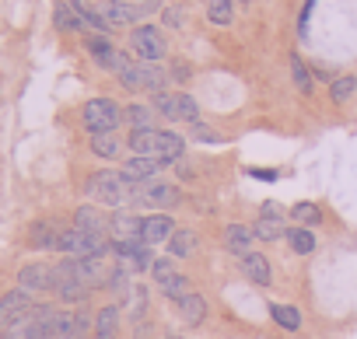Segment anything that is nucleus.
<instances>
[{
	"mask_svg": "<svg viewBox=\"0 0 357 339\" xmlns=\"http://www.w3.org/2000/svg\"><path fill=\"white\" fill-rule=\"evenodd\" d=\"M133 193H137V186H130L126 179H123V172H95L91 179H88V196L95 200V203H105V207H123V203H133Z\"/></svg>",
	"mask_w": 357,
	"mask_h": 339,
	"instance_id": "f257e3e1",
	"label": "nucleus"
},
{
	"mask_svg": "<svg viewBox=\"0 0 357 339\" xmlns=\"http://www.w3.org/2000/svg\"><path fill=\"white\" fill-rule=\"evenodd\" d=\"M154 112L172 119V123H200V105L193 95H183V91H158L154 95Z\"/></svg>",
	"mask_w": 357,
	"mask_h": 339,
	"instance_id": "f03ea898",
	"label": "nucleus"
},
{
	"mask_svg": "<svg viewBox=\"0 0 357 339\" xmlns=\"http://www.w3.org/2000/svg\"><path fill=\"white\" fill-rule=\"evenodd\" d=\"M81 119H84V126H88L91 136H95V133H116V126L123 123V109H119L112 98H91V102L84 105Z\"/></svg>",
	"mask_w": 357,
	"mask_h": 339,
	"instance_id": "7ed1b4c3",
	"label": "nucleus"
},
{
	"mask_svg": "<svg viewBox=\"0 0 357 339\" xmlns=\"http://www.w3.org/2000/svg\"><path fill=\"white\" fill-rule=\"evenodd\" d=\"M154 8H158V0H151V4H137V0H102L98 15L109 22V29H123V25H133L144 15H151Z\"/></svg>",
	"mask_w": 357,
	"mask_h": 339,
	"instance_id": "20e7f679",
	"label": "nucleus"
},
{
	"mask_svg": "<svg viewBox=\"0 0 357 339\" xmlns=\"http://www.w3.org/2000/svg\"><path fill=\"white\" fill-rule=\"evenodd\" d=\"M165 70L158 67V63H130L123 74H119V84L126 88V91H161L165 88Z\"/></svg>",
	"mask_w": 357,
	"mask_h": 339,
	"instance_id": "39448f33",
	"label": "nucleus"
},
{
	"mask_svg": "<svg viewBox=\"0 0 357 339\" xmlns=\"http://www.w3.org/2000/svg\"><path fill=\"white\" fill-rule=\"evenodd\" d=\"M109 249V242H105V235H88V231H81V228H63V235H60V249L56 252H63V255H102Z\"/></svg>",
	"mask_w": 357,
	"mask_h": 339,
	"instance_id": "423d86ee",
	"label": "nucleus"
},
{
	"mask_svg": "<svg viewBox=\"0 0 357 339\" xmlns=\"http://www.w3.org/2000/svg\"><path fill=\"white\" fill-rule=\"evenodd\" d=\"M178 203H183V193H178V186H172V182H151L147 189L133 193V207H151L158 214H165Z\"/></svg>",
	"mask_w": 357,
	"mask_h": 339,
	"instance_id": "0eeeda50",
	"label": "nucleus"
},
{
	"mask_svg": "<svg viewBox=\"0 0 357 339\" xmlns=\"http://www.w3.org/2000/svg\"><path fill=\"white\" fill-rule=\"evenodd\" d=\"M130 49H133L144 63L165 60V53H168V46H165V32L154 29V25H140V29L130 36Z\"/></svg>",
	"mask_w": 357,
	"mask_h": 339,
	"instance_id": "6e6552de",
	"label": "nucleus"
},
{
	"mask_svg": "<svg viewBox=\"0 0 357 339\" xmlns=\"http://www.w3.org/2000/svg\"><path fill=\"white\" fill-rule=\"evenodd\" d=\"M36 311V304H32V294L29 290H8L4 297H0V329H11V325H18V322H25L29 315Z\"/></svg>",
	"mask_w": 357,
	"mask_h": 339,
	"instance_id": "1a4fd4ad",
	"label": "nucleus"
},
{
	"mask_svg": "<svg viewBox=\"0 0 357 339\" xmlns=\"http://www.w3.org/2000/svg\"><path fill=\"white\" fill-rule=\"evenodd\" d=\"M18 287L29 290V294H46V290H56V266H46V262H29L22 273H18Z\"/></svg>",
	"mask_w": 357,
	"mask_h": 339,
	"instance_id": "9d476101",
	"label": "nucleus"
},
{
	"mask_svg": "<svg viewBox=\"0 0 357 339\" xmlns=\"http://www.w3.org/2000/svg\"><path fill=\"white\" fill-rule=\"evenodd\" d=\"M88 53L95 56V63H98V67H105V70H112V74H123V70L133 63L126 53L112 49V42H109L105 36H91V39H88Z\"/></svg>",
	"mask_w": 357,
	"mask_h": 339,
	"instance_id": "9b49d317",
	"label": "nucleus"
},
{
	"mask_svg": "<svg viewBox=\"0 0 357 339\" xmlns=\"http://www.w3.org/2000/svg\"><path fill=\"white\" fill-rule=\"evenodd\" d=\"M140 228H144V217L119 210L109 217V242H140Z\"/></svg>",
	"mask_w": 357,
	"mask_h": 339,
	"instance_id": "f8f14e48",
	"label": "nucleus"
},
{
	"mask_svg": "<svg viewBox=\"0 0 357 339\" xmlns=\"http://www.w3.org/2000/svg\"><path fill=\"white\" fill-rule=\"evenodd\" d=\"M158 168H165L158 157H144V154H133L126 164H123V179L130 182V186H140V182H147L151 175H158Z\"/></svg>",
	"mask_w": 357,
	"mask_h": 339,
	"instance_id": "ddd939ff",
	"label": "nucleus"
},
{
	"mask_svg": "<svg viewBox=\"0 0 357 339\" xmlns=\"http://www.w3.org/2000/svg\"><path fill=\"white\" fill-rule=\"evenodd\" d=\"M175 235V221L168 214H151L144 217V228H140V242L144 245H158V242H168Z\"/></svg>",
	"mask_w": 357,
	"mask_h": 339,
	"instance_id": "4468645a",
	"label": "nucleus"
},
{
	"mask_svg": "<svg viewBox=\"0 0 357 339\" xmlns=\"http://www.w3.org/2000/svg\"><path fill=\"white\" fill-rule=\"evenodd\" d=\"M183 154H186V140L178 136L175 129H161V136H158V161L161 164H175V161H183Z\"/></svg>",
	"mask_w": 357,
	"mask_h": 339,
	"instance_id": "2eb2a0df",
	"label": "nucleus"
},
{
	"mask_svg": "<svg viewBox=\"0 0 357 339\" xmlns=\"http://www.w3.org/2000/svg\"><path fill=\"white\" fill-rule=\"evenodd\" d=\"M252 242H256V231L252 228H245V224H228L225 228V245H228V252H235V255H249V249H252Z\"/></svg>",
	"mask_w": 357,
	"mask_h": 339,
	"instance_id": "dca6fc26",
	"label": "nucleus"
},
{
	"mask_svg": "<svg viewBox=\"0 0 357 339\" xmlns=\"http://www.w3.org/2000/svg\"><path fill=\"white\" fill-rule=\"evenodd\" d=\"M242 269H245V276H249L256 287H270V280H273L270 259H266V255H259V252H249V255L242 259Z\"/></svg>",
	"mask_w": 357,
	"mask_h": 339,
	"instance_id": "f3484780",
	"label": "nucleus"
},
{
	"mask_svg": "<svg viewBox=\"0 0 357 339\" xmlns=\"http://www.w3.org/2000/svg\"><path fill=\"white\" fill-rule=\"evenodd\" d=\"M56 294H60V301H63V304H84V301H88V294H91V287H88V283H81V280H74V276L56 273Z\"/></svg>",
	"mask_w": 357,
	"mask_h": 339,
	"instance_id": "a211bd4d",
	"label": "nucleus"
},
{
	"mask_svg": "<svg viewBox=\"0 0 357 339\" xmlns=\"http://www.w3.org/2000/svg\"><path fill=\"white\" fill-rule=\"evenodd\" d=\"M158 136H161V129H158V126H151V129H130L126 143H130V150H133V154L154 157V154H158Z\"/></svg>",
	"mask_w": 357,
	"mask_h": 339,
	"instance_id": "6ab92c4d",
	"label": "nucleus"
},
{
	"mask_svg": "<svg viewBox=\"0 0 357 339\" xmlns=\"http://www.w3.org/2000/svg\"><path fill=\"white\" fill-rule=\"evenodd\" d=\"M197 245H200L197 231H190V228H175V235L168 238V255H172V259H186V255L197 252Z\"/></svg>",
	"mask_w": 357,
	"mask_h": 339,
	"instance_id": "aec40b11",
	"label": "nucleus"
},
{
	"mask_svg": "<svg viewBox=\"0 0 357 339\" xmlns=\"http://www.w3.org/2000/svg\"><path fill=\"white\" fill-rule=\"evenodd\" d=\"M175 308H178V315H183V322L186 325H200L204 322V315H207V301H204V294H186L183 301H175Z\"/></svg>",
	"mask_w": 357,
	"mask_h": 339,
	"instance_id": "412c9836",
	"label": "nucleus"
},
{
	"mask_svg": "<svg viewBox=\"0 0 357 339\" xmlns=\"http://www.w3.org/2000/svg\"><path fill=\"white\" fill-rule=\"evenodd\" d=\"M74 228H81L88 235H105L109 231V217H102V210H95V207H81L74 214Z\"/></svg>",
	"mask_w": 357,
	"mask_h": 339,
	"instance_id": "4be33fe9",
	"label": "nucleus"
},
{
	"mask_svg": "<svg viewBox=\"0 0 357 339\" xmlns=\"http://www.w3.org/2000/svg\"><path fill=\"white\" fill-rule=\"evenodd\" d=\"M60 235H63V228H56V221H39L32 228V245L36 249H60Z\"/></svg>",
	"mask_w": 357,
	"mask_h": 339,
	"instance_id": "5701e85b",
	"label": "nucleus"
},
{
	"mask_svg": "<svg viewBox=\"0 0 357 339\" xmlns=\"http://www.w3.org/2000/svg\"><path fill=\"white\" fill-rule=\"evenodd\" d=\"M116 329H119V311L116 304H105L95 315V339H116Z\"/></svg>",
	"mask_w": 357,
	"mask_h": 339,
	"instance_id": "b1692460",
	"label": "nucleus"
},
{
	"mask_svg": "<svg viewBox=\"0 0 357 339\" xmlns=\"http://www.w3.org/2000/svg\"><path fill=\"white\" fill-rule=\"evenodd\" d=\"M284 238H287V245H291L294 255H312L315 252V235L308 228H287Z\"/></svg>",
	"mask_w": 357,
	"mask_h": 339,
	"instance_id": "393cba45",
	"label": "nucleus"
},
{
	"mask_svg": "<svg viewBox=\"0 0 357 339\" xmlns=\"http://www.w3.org/2000/svg\"><path fill=\"white\" fill-rule=\"evenodd\" d=\"M123 119H126L133 129H151V126H154V109H151V105L133 102V105H126V109H123Z\"/></svg>",
	"mask_w": 357,
	"mask_h": 339,
	"instance_id": "a878e982",
	"label": "nucleus"
},
{
	"mask_svg": "<svg viewBox=\"0 0 357 339\" xmlns=\"http://www.w3.org/2000/svg\"><path fill=\"white\" fill-rule=\"evenodd\" d=\"M70 8L77 11V18H81V25H88V29H95V32H109V22L98 15V8H91V4H84V0H70Z\"/></svg>",
	"mask_w": 357,
	"mask_h": 339,
	"instance_id": "bb28decb",
	"label": "nucleus"
},
{
	"mask_svg": "<svg viewBox=\"0 0 357 339\" xmlns=\"http://www.w3.org/2000/svg\"><path fill=\"white\" fill-rule=\"evenodd\" d=\"M53 25H56L60 32H81V29H84L81 18H77V11H74L70 4H56V8H53Z\"/></svg>",
	"mask_w": 357,
	"mask_h": 339,
	"instance_id": "cd10ccee",
	"label": "nucleus"
},
{
	"mask_svg": "<svg viewBox=\"0 0 357 339\" xmlns=\"http://www.w3.org/2000/svg\"><path fill=\"white\" fill-rule=\"evenodd\" d=\"M270 318H273L280 329H287V332L301 329V315H298V308H291V304H270Z\"/></svg>",
	"mask_w": 357,
	"mask_h": 339,
	"instance_id": "c85d7f7f",
	"label": "nucleus"
},
{
	"mask_svg": "<svg viewBox=\"0 0 357 339\" xmlns=\"http://www.w3.org/2000/svg\"><path fill=\"white\" fill-rule=\"evenodd\" d=\"M158 287H161V294L172 297V301H183L186 294H193V290H190V276H183V273H172V276H168L165 283H158Z\"/></svg>",
	"mask_w": 357,
	"mask_h": 339,
	"instance_id": "c756f323",
	"label": "nucleus"
},
{
	"mask_svg": "<svg viewBox=\"0 0 357 339\" xmlns=\"http://www.w3.org/2000/svg\"><path fill=\"white\" fill-rule=\"evenodd\" d=\"M291 221H298V228H315L322 221V210L315 203H294L291 207Z\"/></svg>",
	"mask_w": 357,
	"mask_h": 339,
	"instance_id": "7c9ffc66",
	"label": "nucleus"
},
{
	"mask_svg": "<svg viewBox=\"0 0 357 339\" xmlns=\"http://www.w3.org/2000/svg\"><path fill=\"white\" fill-rule=\"evenodd\" d=\"M252 231H256V238H263V242H277V238L287 235V231H284V221H270V217H263V214H259V221L252 224Z\"/></svg>",
	"mask_w": 357,
	"mask_h": 339,
	"instance_id": "2f4dec72",
	"label": "nucleus"
},
{
	"mask_svg": "<svg viewBox=\"0 0 357 339\" xmlns=\"http://www.w3.org/2000/svg\"><path fill=\"white\" fill-rule=\"evenodd\" d=\"M91 150H95L98 157H109V161H112V157L119 154V140H116L112 133H95V136H91Z\"/></svg>",
	"mask_w": 357,
	"mask_h": 339,
	"instance_id": "473e14b6",
	"label": "nucleus"
},
{
	"mask_svg": "<svg viewBox=\"0 0 357 339\" xmlns=\"http://www.w3.org/2000/svg\"><path fill=\"white\" fill-rule=\"evenodd\" d=\"M207 18H211V25H231V18H235V11H231V0H211Z\"/></svg>",
	"mask_w": 357,
	"mask_h": 339,
	"instance_id": "72a5a7b5",
	"label": "nucleus"
},
{
	"mask_svg": "<svg viewBox=\"0 0 357 339\" xmlns=\"http://www.w3.org/2000/svg\"><path fill=\"white\" fill-rule=\"evenodd\" d=\"M291 74H294V88L301 91V95H308L312 91V74H308V67H305V60L294 53L291 56Z\"/></svg>",
	"mask_w": 357,
	"mask_h": 339,
	"instance_id": "f704fd0d",
	"label": "nucleus"
},
{
	"mask_svg": "<svg viewBox=\"0 0 357 339\" xmlns=\"http://www.w3.org/2000/svg\"><path fill=\"white\" fill-rule=\"evenodd\" d=\"M354 88H357V77H336V81L329 84V98H333V102H347V98L354 95Z\"/></svg>",
	"mask_w": 357,
	"mask_h": 339,
	"instance_id": "c9c22d12",
	"label": "nucleus"
},
{
	"mask_svg": "<svg viewBox=\"0 0 357 339\" xmlns=\"http://www.w3.org/2000/svg\"><path fill=\"white\" fill-rule=\"evenodd\" d=\"M151 273H154V280H158V283H165V280L175 273V262H172V255H165V259H154Z\"/></svg>",
	"mask_w": 357,
	"mask_h": 339,
	"instance_id": "e433bc0d",
	"label": "nucleus"
},
{
	"mask_svg": "<svg viewBox=\"0 0 357 339\" xmlns=\"http://www.w3.org/2000/svg\"><path fill=\"white\" fill-rule=\"evenodd\" d=\"M88 332H95L91 329V315L88 311H74V339H84Z\"/></svg>",
	"mask_w": 357,
	"mask_h": 339,
	"instance_id": "4c0bfd02",
	"label": "nucleus"
},
{
	"mask_svg": "<svg viewBox=\"0 0 357 339\" xmlns=\"http://www.w3.org/2000/svg\"><path fill=\"white\" fill-rule=\"evenodd\" d=\"M193 140H204V143H218L221 136H218L214 129H207L204 123H193Z\"/></svg>",
	"mask_w": 357,
	"mask_h": 339,
	"instance_id": "58836bf2",
	"label": "nucleus"
},
{
	"mask_svg": "<svg viewBox=\"0 0 357 339\" xmlns=\"http://www.w3.org/2000/svg\"><path fill=\"white\" fill-rule=\"evenodd\" d=\"M259 214H263V217H270V221H284V207H280V203H273V200H266V203L259 207Z\"/></svg>",
	"mask_w": 357,
	"mask_h": 339,
	"instance_id": "ea45409f",
	"label": "nucleus"
},
{
	"mask_svg": "<svg viewBox=\"0 0 357 339\" xmlns=\"http://www.w3.org/2000/svg\"><path fill=\"white\" fill-rule=\"evenodd\" d=\"M175 172H178V179H193V168L186 161H175Z\"/></svg>",
	"mask_w": 357,
	"mask_h": 339,
	"instance_id": "a19ab883",
	"label": "nucleus"
},
{
	"mask_svg": "<svg viewBox=\"0 0 357 339\" xmlns=\"http://www.w3.org/2000/svg\"><path fill=\"white\" fill-rule=\"evenodd\" d=\"M172 74H175L178 81H186V77H190V67H186V63H175V67H172Z\"/></svg>",
	"mask_w": 357,
	"mask_h": 339,
	"instance_id": "79ce46f5",
	"label": "nucleus"
},
{
	"mask_svg": "<svg viewBox=\"0 0 357 339\" xmlns=\"http://www.w3.org/2000/svg\"><path fill=\"white\" fill-rule=\"evenodd\" d=\"M165 18H168V22H172V25H178V22H183V11H168V15H165Z\"/></svg>",
	"mask_w": 357,
	"mask_h": 339,
	"instance_id": "37998d69",
	"label": "nucleus"
},
{
	"mask_svg": "<svg viewBox=\"0 0 357 339\" xmlns=\"http://www.w3.org/2000/svg\"><path fill=\"white\" fill-rule=\"evenodd\" d=\"M168 339H183V336H168Z\"/></svg>",
	"mask_w": 357,
	"mask_h": 339,
	"instance_id": "c03bdc74",
	"label": "nucleus"
},
{
	"mask_svg": "<svg viewBox=\"0 0 357 339\" xmlns=\"http://www.w3.org/2000/svg\"><path fill=\"white\" fill-rule=\"evenodd\" d=\"M242 4H249V0H242Z\"/></svg>",
	"mask_w": 357,
	"mask_h": 339,
	"instance_id": "a18cd8bd",
	"label": "nucleus"
},
{
	"mask_svg": "<svg viewBox=\"0 0 357 339\" xmlns=\"http://www.w3.org/2000/svg\"><path fill=\"white\" fill-rule=\"evenodd\" d=\"M144 4H151V0H144Z\"/></svg>",
	"mask_w": 357,
	"mask_h": 339,
	"instance_id": "49530a36",
	"label": "nucleus"
}]
</instances>
